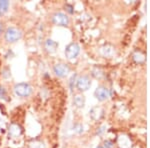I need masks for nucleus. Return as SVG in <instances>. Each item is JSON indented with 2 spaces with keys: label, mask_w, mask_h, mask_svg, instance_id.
Masks as SVG:
<instances>
[{
  "label": "nucleus",
  "mask_w": 150,
  "mask_h": 148,
  "mask_svg": "<svg viewBox=\"0 0 150 148\" xmlns=\"http://www.w3.org/2000/svg\"><path fill=\"white\" fill-rule=\"evenodd\" d=\"M32 91V86L25 82H21V83H17L14 85V92L19 97H28L31 95Z\"/></svg>",
  "instance_id": "nucleus-1"
},
{
  "label": "nucleus",
  "mask_w": 150,
  "mask_h": 148,
  "mask_svg": "<svg viewBox=\"0 0 150 148\" xmlns=\"http://www.w3.org/2000/svg\"><path fill=\"white\" fill-rule=\"evenodd\" d=\"M2 76H3L4 78H9V77L11 76V71L8 67H6V68H4L2 70Z\"/></svg>",
  "instance_id": "nucleus-20"
},
{
  "label": "nucleus",
  "mask_w": 150,
  "mask_h": 148,
  "mask_svg": "<svg viewBox=\"0 0 150 148\" xmlns=\"http://www.w3.org/2000/svg\"><path fill=\"white\" fill-rule=\"evenodd\" d=\"M28 148H46V145L44 142L38 139H32L28 143Z\"/></svg>",
  "instance_id": "nucleus-13"
},
{
  "label": "nucleus",
  "mask_w": 150,
  "mask_h": 148,
  "mask_svg": "<svg viewBox=\"0 0 150 148\" xmlns=\"http://www.w3.org/2000/svg\"><path fill=\"white\" fill-rule=\"evenodd\" d=\"M114 52H115V50H114V47H113L112 45L106 44V45H104L102 48H101V53H102V55H103V56H105V57L113 56Z\"/></svg>",
  "instance_id": "nucleus-12"
},
{
  "label": "nucleus",
  "mask_w": 150,
  "mask_h": 148,
  "mask_svg": "<svg viewBox=\"0 0 150 148\" xmlns=\"http://www.w3.org/2000/svg\"><path fill=\"white\" fill-rule=\"evenodd\" d=\"M104 128H105V127H104V126H102V127L99 128V129L97 130V134H99V135L102 134V133L104 132Z\"/></svg>",
  "instance_id": "nucleus-23"
},
{
  "label": "nucleus",
  "mask_w": 150,
  "mask_h": 148,
  "mask_svg": "<svg viewBox=\"0 0 150 148\" xmlns=\"http://www.w3.org/2000/svg\"><path fill=\"white\" fill-rule=\"evenodd\" d=\"M64 8H65V10H66V12H68L69 14H73L74 13V7L72 6L71 4H69V3L65 4Z\"/></svg>",
  "instance_id": "nucleus-21"
},
{
  "label": "nucleus",
  "mask_w": 150,
  "mask_h": 148,
  "mask_svg": "<svg viewBox=\"0 0 150 148\" xmlns=\"http://www.w3.org/2000/svg\"><path fill=\"white\" fill-rule=\"evenodd\" d=\"M91 86V80L90 77L87 75H81L76 80V88L79 91H86L90 88Z\"/></svg>",
  "instance_id": "nucleus-5"
},
{
  "label": "nucleus",
  "mask_w": 150,
  "mask_h": 148,
  "mask_svg": "<svg viewBox=\"0 0 150 148\" xmlns=\"http://www.w3.org/2000/svg\"><path fill=\"white\" fill-rule=\"evenodd\" d=\"M89 115H90L91 119H93L95 121L100 120L104 115V109L102 107H100V106L92 107L90 109V111H89Z\"/></svg>",
  "instance_id": "nucleus-9"
},
{
  "label": "nucleus",
  "mask_w": 150,
  "mask_h": 148,
  "mask_svg": "<svg viewBox=\"0 0 150 148\" xmlns=\"http://www.w3.org/2000/svg\"><path fill=\"white\" fill-rule=\"evenodd\" d=\"M104 148H114V142L111 140H105L104 141Z\"/></svg>",
  "instance_id": "nucleus-22"
},
{
  "label": "nucleus",
  "mask_w": 150,
  "mask_h": 148,
  "mask_svg": "<svg viewBox=\"0 0 150 148\" xmlns=\"http://www.w3.org/2000/svg\"><path fill=\"white\" fill-rule=\"evenodd\" d=\"M132 58L136 63L141 64V63H143L145 61V54L144 53H142L141 51H135L134 53H133Z\"/></svg>",
  "instance_id": "nucleus-14"
},
{
  "label": "nucleus",
  "mask_w": 150,
  "mask_h": 148,
  "mask_svg": "<svg viewBox=\"0 0 150 148\" xmlns=\"http://www.w3.org/2000/svg\"><path fill=\"white\" fill-rule=\"evenodd\" d=\"M0 99H4V100H8L7 99V92L4 87L0 85Z\"/></svg>",
  "instance_id": "nucleus-19"
},
{
  "label": "nucleus",
  "mask_w": 150,
  "mask_h": 148,
  "mask_svg": "<svg viewBox=\"0 0 150 148\" xmlns=\"http://www.w3.org/2000/svg\"><path fill=\"white\" fill-rule=\"evenodd\" d=\"M52 22L57 26H63V27H66V26L69 25V17L66 15L63 12H56L52 15L51 18Z\"/></svg>",
  "instance_id": "nucleus-4"
},
{
  "label": "nucleus",
  "mask_w": 150,
  "mask_h": 148,
  "mask_svg": "<svg viewBox=\"0 0 150 148\" xmlns=\"http://www.w3.org/2000/svg\"><path fill=\"white\" fill-rule=\"evenodd\" d=\"M96 148H104L103 146H98V147H96Z\"/></svg>",
  "instance_id": "nucleus-25"
},
{
  "label": "nucleus",
  "mask_w": 150,
  "mask_h": 148,
  "mask_svg": "<svg viewBox=\"0 0 150 148\" xmlns=\"http://www.w3.org/2000/svg\"><path fill=\"white\" fill-rule=\"evenodd\" d=\"M53 72L60 78H64L70 72V67L65 63H57L53 66Z\"/></svg>",
  "instance_id": "nucleus-6"
},
{
  "label": "nucleus",
  "mask_w": 150,
  "mask_h": 148,
  "mask_svg": "<svg viewBox=\"0 0 150 148\" xmlns=\"http://www.w3.org/2000/svg\"><path fill=\"white\" fill-rule=\"evenodd\" d=\"M2 31H3V26H2V24L0 23V34L2 33Z\"/></svg>",
  "instance_id": "nucleus-24"
},
{
  "label": "nucleus",
  "mask_w": 150,
  "mask_h": 148,
  "mask_svg": "<svg viewBox=\"0 0 150 148\" xmlns=\"http://www.w3.org/2000/svg\"><path fill=\"white\" fill-rule=\"evenodd\" d=\"M91 72H92V73H91L92 74V76L95 77V78H97V79H101L104 76V72L100 67H94Z\"/></svg>",
  "instance_id": "nucleus-15"
},
{
  "label": "nucleus",
  "mask_w": 150,
  "mask_h": 148,
  "mask_svg": "<svg viewBox=\"0 0 150 148\" xmlns=\"http://www.w3.org/2000/svg\"><path fill=\"white\" fill-rule=\"evenodd\" d=\"M22 37V32L16 27H8L5 31L4 38L8 43H14L20 40Z\"/></svg>",
  "instance_id": "nucleus-2"
},
{
  "label": "nucleus",
  "mask_w": 150,
  "mask_h": 148,
  "mask_svg": "<svg viewBox=\"0 0 150 148\" xmlns=\"http://www.w3.org/2000/svg\"><path fill=\"white\" fill-rule=\"evenodd\" d=\"M44 48L46 49L47 52L54 53V52H56V50L58 48V43L53 39L48 38V39H46V41L44 42Z\"/></svg>",
  "instance_id": "nucleus-10"
},
{
  "label": "nucleus",
  "mask_w": 150,
  "mask_h": 148,
  "mask_svg": "<svg viewBox=\"0 0 150 148\" xmlns=\"http://www.w3.org/2000/svg\"><path fill=\"white\" fill-rule=\"evenodd\" d=\"M79 53H80V46L76 42L70 43L65 48V56L69 60L75 59L79 55Z\"/></svg>",
  "instance_id": "nucleus-3"
},
{
  "label": "nucleus",
  "mask_w": 150,
  "mask_h": 148,
  "mask_svg": "<svg viewBox=\"0 0 150 148\" xmlns=\"http://www.w3.org/2000/svg\"><path fill=\"white\" fill-rule=\"evenodd\" d=\"M73 131L77 134H80V133L83 132V125L80 124V123H76L73 127Z\"/></svg>",
  "instance_id": "nucleus-18"
},
{
  "label": "nucleus",
  "mask_w": 150,
  "mask_h": 148,
  "mask_svg": "<svg viewBox=\"0 0 150 148\" xmlns=\"http://www.w3.org/2000/svg\"><path fill=\"white\" fill-rule=\"evenodd\" d=\"M9 8V1L7 0H2L0 1V15H3L8 11Z\"/></svg>",
  "instance_id": "nucleus-16"
},
{
  "label": "nucleus",
  "mask_w": 150,
  "mask_h": 148,
  "mask_svg": "<svg viewBox=\"0 0 150 148\" xmlns=\"http://www.w3.org/2000/svg\"><path fill=\"white\" fill-rule=\"evenodd\" d=\"M76 80H77V75L76 74L72 75V77L69 80V87L71 90H73L74 87L76 86Z\"/></svg>",
  "instance_id": "nucleus-17"
},
{
  "label": "nucleus",
  "mask_w": 150,
  "mask_h": 148,
  "mask_svg": "<svg viewBox=\"0 0 150 148\" xmlns=\"http://www.w3.org/2000/svg\"><path fill=\"white\" fill-rule=\"evenodd\" d=\"M73 104L77 108H82L85 105V97L82 94H76L73 98Z\"/></svg>",
  "instance_id": "nucleus-11"
},
{
  "label": "nucleus",
  "mask_w": 150,
  "mask_h": 148,
  "mask_svg": "<svg viewBox=\"0 0 150 148\" xmlns=\"http://www.w3.org/2000/svg\"><path fill=\"white\" fill-rule=\"evenodd\" d=\"M23 133V128L22 126L18 123H11L10 125L8 126V135L9 137L11 138H18L22 135Z\"/></svg>",
  "instance_id": "nucleus-8"
},
{
  "label": "nucleus",
  "mask_w": 150,
  "mask_h": 148,
  "mask_svg": "<svg viewBox=\"0 0 150 148\" xmlns=\"http://www.w3.org/2000/svg\"><path fill=\"white\" fill-rule=\"evenodd\" d=\"M94 96L95 98L99 101H105L106 99H108V97L110 96V91L108 88H106L105 86L100 85L94 91Z\"/></svg>",
  "instance_id": "nucleus-7"
}]
</instances>
